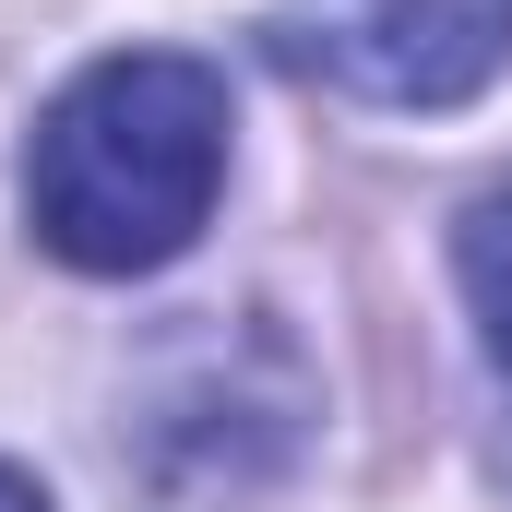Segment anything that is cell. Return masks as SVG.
Here are the masks:
<instances>
[{
    "mask_svg": "<svg viewBox=\"0 0 512 512\" xmlns=\"http://www.w3.org/2000/svg\"><path fill=\"white\" fill-rule=\"evenodd\" d=\"M453 262H465V298H477V322H489V358L512 370V191H489V203L465 215Z\"/></svg>",
    "mask_w": 512,
    "mask_h": 512,
    "instance_id": "obj_3",
    "label": "cell"
},
{
    "mask_svg": "<svg viewBox=\"0 0 512 512\" xmlns=\"http://www.w3.org/2000/svg\"><path fill=\"white\" fill-rule=\"evenodd\" d=\"M0 512H48V489H36L24 465H0Z\"/></svg>",
    "mask_w": 512,
    "mask_h": 512,
    "instance_id": "obj_4",
    "label": "cell"
},
{
    "mask_svg": "<svg viewBox=\"0 0 512 512\" xmlns=\"http://www.w3.org/2000/svg\"><path fill=\"white\" fill-rule=\"evenodd\" d=\"M286 60L358 108H465L512 72V0H298Z\"/></svg>",
    "mask_w": 512,
    "mask_h": 512,
    "instance_id": "obj_2",
    "label": "cell"
},
{
    "mask_svg": "<svg viewBox=\"0 0 512 512\" xmlns=\"http://www.w3.org/2000/svg\"><path fill=\"white\" fill-rule=\"evenodd\" d=\"M227 72L191 48H120L48 96L24 143V215L72 274H155L227 191Z\"/></svg>",
    "mask_w": 512,
    "mask_h": 512,
    "instance_id": "obj_1",
    "label": "cell"
}]
</instances>
